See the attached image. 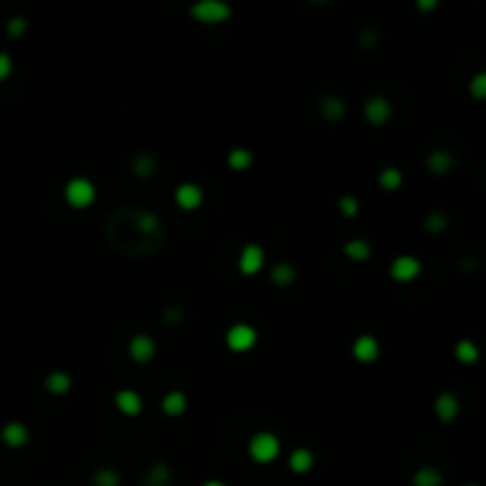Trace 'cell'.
<instances>
[{"mask_svg": "<svg viewBox=\"0 0 486 486\" xmlns=\"http://www.w3.org/2000/svg\"><path fill=\"white\" fill-rule=\"evenodd\" d=\"M228 167L233 169V171H247L254 164V152L250 150V147H233V150L228 152Z\"/></svg>", "mask_w": 486, "mask_h": 486, "instance_id": "cb8c5ba5", "label": "cell"}, {"mask_svg": "<svg viewBox=\"0 0 486 486\" xmlns=\"http://www.w3.org/2000/svg\"><path fill=\"white\" fill-rule=\"evenodd\" d=\"M174 200L183 212H195V209H200L204 202V190L197 183H190V180H187V183H180L178 187H176Z\"/></svg>", "mask_w": 486, "mask_h": 486, "instance_id": "30bf717a", "label": "cell"}, {"mask_svg": "<svg viewBox=\"0 0 486 486\" xmlns=\"http://www.w3.org/2000/svg\"><path fill=\"white\" fill-rule=\"evenodd\" d=\"M456 358L465 366H474L479 361V349L472 339H458L456 342Z\"/></svg>", "mask_w": 486, "mask_h": 486, "instance_id": "4316f807", "label": "cell"}, {"mask_svg": "<svg viewBox=\"0 0 486 486\" xmlns=\"http://www.w3.org/2000/svg\"><path fill=\"white\" fill-rule=\"evenodd\" d=\"M169 484H171V467L167 462H154L147 469L145 482H142V486H169Z\"/></svg>", "mask_w": 486, "mask_h": 486, "instance_id": "d4e9b609", "label": "cell"}, {"mask_svg": "<svg viewBox=\"0 0 486 486\" xmlns=\"http://www.w3.org/2000/svg\"><path fill=\"white\" fill-rule=\"evenodd\" d=\"M297 278V270L290 261H278L270 268V283L278 287H290Z\"/></svg>", "mask_w": 486, "mask_h": 486, "instance_id": "603a6c76", "label": "cell"}, {"mask_svg": "<svg viewBox=\"0 0 486 486\" xmlns=\"http://www.w3.org/2000/svg\"><path fill=\"white\" fill-rule=\"evenodd\" d=\"M256 342H259V333L250 323H233L228 328V333H225V344L235 353H245L254 349Z\"/></svg>", "mask_w": 486, "mask_h": 486, "instance_id": "5b68a950", "label": "cell"}, {"mask_svg": "<svg viewBox=\"0 0 486 486\" xmlns=\"http://www.w3.org/2000/svg\"><path fill=\"white\" fill-rule=\"evenodd\" d=\"M469 95H472L474 100H484L486 97V74L484 71H477V74L472 76V81H469Z\"/></svg>", "mask_w": 486, "mask_h": 486, "instance_id": "836d02e7", "label": "cell"}, {"mask_svg": "<svg viewBox=\"0 0 486 486\" xmlns=\"http://www.w3.org/2000/svg\"><path fill=\"white\" fill-rule=\"evenodd\" d=\"M462 486H479V484H462Z\"/></svg>", "mask_w": 486, "mask_h": 486, "instance_id": "74e56055", "label": "cell"}, {"mask_svg": "<svg viewBox=\"0 0 486 486\" xmlns=\"http://www.w3.org/2000/svg\"><path fill=\"white\" fill-rule=\"evenodd\" d=\"M263 263H266V252H263L261 245H254V242L242 247L240 256H237V268H240V273L247 275V278L256 275L259 270L263 268Z\"/></svg>", "mask_w": 486, "mask_h": 486, "instance_id": "8992f818", "label": "cell"}, {"mask_svg": "<svg viewBox=\"0 0 486 486\" xmlns=\"http://www.w3.org/2000/svg\"><path fill=\"white\" fill-rule=\"evenodd\" d=\"M444 484V474L434 465H422L413 472V486H441Z\"/></svg>", "mask_w": 486, "mask_h": 486, "instance_id": "7402d4cb", "label": "cell"}, {"mask_svg": "<svg viewBox=\"0 0 486 486\" xmlns=\"http://www.w3.org/2000/svg\"><path fill=\"white\" fill-rule=\"evenodd\" d=\"M26 29H29V21H26V17H21V15L10 17L8 24H5V31H8L10 38H21L26 34Z\"/></svg>", "mask_w": 486, "mask_h": 486, "instance_id": "4dcf8cb0", "label": "cell"}, {"mask_svg": "<svg viewBox=\"0 0 486 486\" xmlns=\"http://www.w3.org/2000/svg\"><path fill=\"white\" fill-rule=\"evenodd\" d=\"M114 403H117L119 413L126 418H135L142 413V396L138 394L135 389H119L117 394H114Z\"/></svg>", "mask_w": 486, "mask_h": 486, "instance_id": "7c38bea8", "label": "cell"}, {"mask_svg": "<svg viewBox=\"0 0 486 486\" xmlns=\"http://www.w3.org/2000/svg\"><path fill=\"white\" fill-rule=\"evenodd\" d=\"M424 228H427V233H432V235L446 233V228H449V216H446L444 212L427 214V216H424Z\"/></svg>", "mask_w": 486, "mask_h": 486, "instance_id": "f1b7e54d", "label": "cell"}, {"mask_svg": "<svg viewBox=\"0 0 486 486\" xmlns=\"http://www.w3.org/2000/svg\"><path fill=\"white\" fill-rule=\"evenodd\" d=\"M247 453L254 462L268 465L280 456V439L273 432H256L252 434L250 444H247Z\"/></svg>", "mask_w": 486, "mask_h": 486, "instance_id": "7a4b0ae2", "label": "cell"}, {"mask_svg": "<svg viewBox=\"0 0 486 486\" xmlns=\"http://www.w3.org/2000/svg\"><path fill=\"white\" fill-rule=\"evenodd\" d=\"M377 183L382 190L386 192H394V190H399V187L403 185V174H401V169L399 167H384L382 171H380V176H377Z\"/></svg>", "mask_w": 486, "mask_h": 486, "instance_id": "484cf974", "label": "cell"}, {"mask_svg": "<svg viewBox=\"0 0 486 486\" xmlns=\"http://www.w3.org/2000/svg\"><path fill=\"white\" fill-rule=\"evenodd\" d=\"M287 465L295 474H306L311 472V467L316 465V456H313L311 449H306V446H299V449H295L290 453V460H287Z\"/></svg>", "mask_w": 486, "mask_h": 486, "instance_id": "ac0fdd59", "label": "cell"}, {"mask_svg": "<svg viewBox=\"0 0 486 486\" xmlns=\"http://www.w3.org/2000/svg\"><path fill=\"white\" fill-rule=\"evenodd\" d=\"M320 117L325 121H342L346 117V102L339 95H325L320 100Z\"/></svg>", "mask_w": 486, "mask_h": 486, "instance_id": "2e32d148", "label": "cell"}, {"mask_svg": "<svg viewBox=\"0 0 486 486\" xmlns=\"http://www.w3.org/2000/svg\"><path fill=\"white\" fill-rule=\"evenodd\" d=\"M121 474L114 467H97L93 472V486H119Z\"/></svg>", "mask_w": 486, "mask_h": 486, "instance_id": "83f0119b", "label": "cell"}, {"mask_svg": "<svg viewBox=\"0 0 486 486\" xmlns=\"http://www.w3.org/2000/svg\"><path fill=\"white\" fill-rule=\"evenodd\" d=\"M104 242L126 259L152 256L167 245V225L150 209L119 207L104 218Z\"/></svg>", "mask_w": 486, "mask_h": 486, "instance_id": "6da1fadb", "label": "cell"}, {"mask_svg": "<svg viewBox=\"0 0 486 486\" xmlns=\"http://www.w3.org/2000/svg\"><path fill=\"white\" fill-rule=\"evenodd\" d=\"M424 167H427L429 174L434 176H444L449 174L453 169V154L449 150H441V147H436L427 154V159H424Z\"/></svg>", "mask_w": 486, "mask_h": 486, "instance_id": "9a60e30c", "label": "cell"}, {"mask_svg": "<svg viewBox=\"0 0 486 486\" xmlns=\"http://www.w3.org/2000/svg\"><path fill=\"white\" fill-rule=\"evenodd\" d=\"M131 171H133L135 178L140 180H150L157 171V159H154L152 152H140L133 157V164H131Z\"/></svg>", "mask_w": 486, "mask_h": 486, "instance_id": "d6986e66", "label": "cell"}, {"mask_svg": "<svg viewBox=\"0 0 486 486\" xmlns=\"http://www.w3.org/2000/svg\"><path fill=\"white\" fill-rule=\"evenodd\" d=\"M162 320L169 325V328H176V325H180L185 320V311L180 306H176V303H171L162 311Z\"/></svg>", "mask_w": 486, "mask_h": 486, "instance_id": "d6a6232c", "label": "cell"}, {"mask_svg": "<svg viewBox=\"0 0 486 486\" xmlns=\"http://www.w3.org/2000/svg\"><path fill=\"white\" fill-rule=\"evenodd\" d=\"M46 389L50 391V394L55 396H62V394H67V391L71 389V375L69 373H64V370H53V373H48L46 375Z\"/></svg>", "mask_w": 486, "mask_h": 486, "instance_id": "44dd1931", "label": "cell"}, {"mask_svg": "<svg viewBox=\"0 0 486 486\" xmlns=\"http://www.w3.org/2000/svg\"><path fill=\"white\" fill-rule=\"evenodd\" d=\"M436 5H439V0H415V8L424 10V12H427V10H434Z\"/></svg>", "mask_w": 486, "mask_h": 486, "instance_id": "d590c367", "label": "cell"}, {"mask_svg": "<svg viewBox=\"0 0 486 486\" xmlns=\"http://www.w3.org/2000/svg\"><path fill=\"white\" fill-rule=\"evenodd\" d=\"M0 436H3V441L10 446V449H21V446L29 444L31 432H29V427H26L24 422H17V420H12V422L3 424V429H0Z\"/></svg>", "mask_w": 486, "mask_h": 486, "instance_id": "5bb4252c", "label": "cell"}, {"mask_svg": "<svg viewBox=\"0 0 486 486\" xmlns=\"http://www.w3.org/2000/svg\"><path fill=\"white\" fill-rule=\"evenodd\" d=\"M202 486H225L223 482H216V479H212V482H207V484H202Z\"/></svg>", "mask_w": 486, "mask_h": 486, "instance_id": "8d00e7d4", "label": "cell"}, {"mask_svg": "<svg viewBox=\"0 0 486 486\" xmlns=\"http://www.w3.org/2000/svg\"><path fill=\"white\" fill-rule=\"evenodd\" d=\"M337 209L342 212V216L353 218L358 212H361V202H358V197H353V195H342L339 200H337Z\"/></svg>", "mask_w": 486, "mask_h": 486, "instance_id": "f546056e", "label": "cell"}, {"mask_svg": "<svg viewBox=\"0 0 486 486\" xmlns=\"http://www.w3.org/2000/svg\"><path fill=\"white\" fill-rule=\"evenodd\" d=\"M351 353L358 363H366V366L368 363H375L380 358V353H382L380 339L375 335H358L351 344Z\"/></svg>", "mask_w": 486, "mask_h": 486, "instance_id": "ba28073f", "label": "cell"}, {"mask_svg": "<svg viewBox=\"0 0 486 486\" xmlns=\"http://www.w3.org/2000/svg\"><path fill=\"white\" fill-rule=\"evenodd\" d=\"M363 117H366L368 124L373 126H382L391 119V102L386 100L384 95H373L368 97L366 104H363Z\"/></svg>", "mask_w": 486, "mask_h": 486, "instance_id": "9c48e42d", "label": "cell"}, {"mask_svg": "<svg viewBox=\"0 0 486 486\" xmlns=\"http://www.w3.org/2000/svg\"><path fill=\"white\" fill-rule=\"evenodd\" d=\"M162 411L169 418H178L187 411V394L180 389H171L162 396Z\"/></svg>", "mask_w": 486, "mask_h": 486, "instance_id": "e0dca14e", "label": "cell"}, {"mask_svg": "<svg viewBox=\"0 0 486 486\" xmlns=\"http://www.w3.org/2000/svg\"><path fill=\"white\" fill-rule=\"evenodd\" d=\"M434 413L441 422H453L458 418V413H460V401H458V396L453 391H441L434 399Z\"/></svg>", "mask_w": 486, "mask_h": 486, "instance_id": "4fadbf2b", "label": "cell"}, {"mask_svg": "<svg viewBox=\"0 0 486 486\" xmlns=\"http://www.w3.org/2000/svg\"><path fill=\"white\" fill-rule=\"evenodd\" d=\"M190 15L202 24H223L233 17V8L225 0H197L190 5Z\"/></svg>", "mask_w": 486, "mask_h": 486, "instance_id": "3957f363", "label": "cell"}, {"mask_svg": "<svg viewBox=\"0 0 486 486\" xmlns=\"http://www.w3.org/2000/svg\"><path fill=\"white\" fill-rule=\"evenodd\" d=\"M358 46L363 48V50H373V48L380 46V31L375 29V26H366V29L358 34Z\"/></svg>", "mask_w": 486, "mask_h": 486, "instance_id": "1f68e13d", "label": "cell"}, {"mask_svg": "<svg viewBox=\"0 0 486 486\" xmlns=\"http://www.w3.org/2000/svg\"><path fill=\"white\" fill-rule=\"evenodd\" d=\"M389 273L396 283H413L420 273H422V263H420L418 256H411V254H401L391 261Z\"/></svg>", "mask_w": 486, "mask_h": 486, "instance_id": "52a82bcc", "label": "cell"}, {"mask_svg": "<svg viewBox=\"0 0 486 486\" xmlns=\"http://www.w3.org/2000/svg\"><path fill=\"white\" fill-rule=\"evenodd\" d=\"M95 195H97L95 183L84 178V176H76V178H71L69 183L64 185V200L74 209H88L95 202Z\"/></svg>", "mask_w": 486, "mask_h": 486, "instance_id": "277c9868", "label": "cell"}, {"mask_svg": "<svg viewBox=\"0 0 486 486\" xmlns=\"http://www.w3.org/2000/svg\"><path fill=\"white\" fill-rule=\"evenodd\" d=\"M344 254L351 259V261H368L370 254H373V245L366 240V237H351V240L344 242Z\"/></svg>", "mask_w": 486, "mask_h": 486, "instance_id": "ffe728a7", "label": "cell"}, {"mask_svg": "<svg viewBox=\"0 0 486 486\" xmlns=\"http://www.w3.org/2000/svg\"><path fill=\"white\" fill-rule=\"evenodd\" d=\"M129 353L135 363H150L154 356H157V342L152 339L150 335L138 333L131 337L129 342Z\"/></svg>", "mask_w": 486, "mask_h": 486, "instance_id": "8fae6325", "label": "cell"}, {"mask_svg": "<svg viewBox=\"0 0 486 486\" xmlns=\"http://www.w3.org/2000/svg\"><path fill=\"white\" fill-rule=\"evenodd\" d=\"M12 74V57L8 53H0V81H5Z\"/></svg>", "mask_w": 486, "mask_h": 486, "instance_id": "e575fe53", "label": "cell"}]
</instances>
